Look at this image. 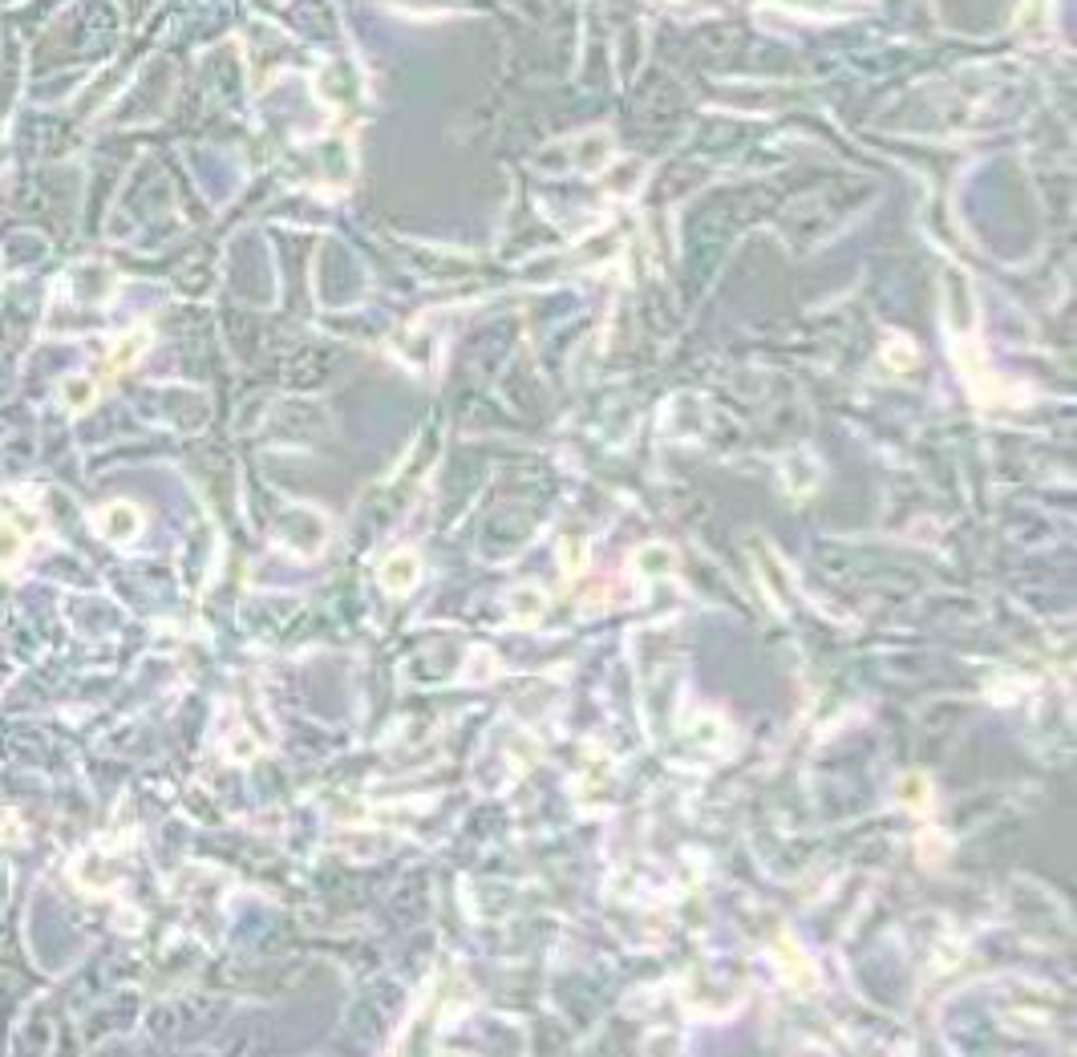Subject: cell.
Returning a JSON list of instances; mask_svg holds the SVG:
<instances>
[{
    "instance_id": "cell-1",
    "label": "cell",
    "mask_w": 1077,
    "mask_h": 1057,
    "mask_svg": "<svg viewBox=\"0 0 1077 1057\" xmlns=\"http://www.w3.org/2000/svg\"><path fill=\"white\" fill-rule=\"evenodd\" d=\"M33 535H37V523L33 515L21 511V499L17 495L0 499V571H12L21 564L29 544H33Z\"/></svg>"
},
{
    "instance_id": "cell-2",
    "label": "cell",
    "mask_w": 1077,
    "mask_h": 1057,
    "mask_svg": "<svg viewBox=\"0 0 1077 1057\" xmlns=\"http://www.w3.org/2000/svg\"><path fill=\"white\" fill-rule=\"evenodd\" d=\"M94 527H98L101 539L110 544H130L134 535L143 531V511L134 502H106L98 515H94Z\"/></svg>"
},
{
    "instance_id": "cell-3",
    "label": "cell",
    "mask_w": 1077,
    "mask_h": 1057,
    "mask_svg": "<svg viewBox=\"0 0 1077 1057\" xmlns=\"http://www.w3.org/2000/svg\"><path fill=\"white\" fill-rule=\"evenodd\" d=\"M413 579H418V556H413V551H398V556L381 568V584H385L389 591H410Z\"/></svg>"
},
{
    "instance_id": "cell-4",
    "label": "cell",
    "mask_w": 1077,
    "mask_h": 1057,
    "mask_svg": "<svg viewBox=\"0 0 1077 1057\" xmlns=\"http://www.w3.org/2000/svg\"><path fill=\"white\" fill-rule=\"evenodd\" d=\"M146 345H150V333H146V329L118 336V341H114V349H110V356H106V361H110V378H114V373H123L126 365H134V361L146 353Z\"/></svg>"
},
{
    "instance_id": "cell-5",
    "label": "cell",
    "mask_w": 1077,
    "mask_h": 1057,
    "mask_svg": "<svg viewBox=\"0 0 1077 1057\" xmlns=\"http://www.w3.org/2000/svg\"><path fill=\"white\" fill-rule=\"evenodd\" d=\"M94 390H98V385H94V381H66V405H69V410H86V405H89V401H94Z\"/></svg>"
}]
</instances>
